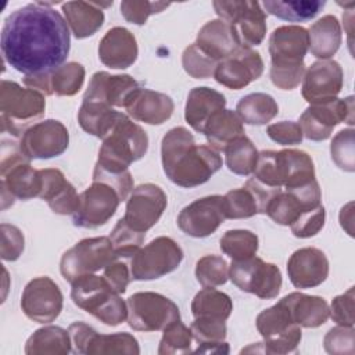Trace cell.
Returning a JSON list of instances; mask_svg holds the SVG:
<instances>
[{
  "mask_svg": "<svg viewBox=\"0 0 355 355\" xmlns=\"http://www.w3.org/2000/svg\"><path fill=\"white\" fill-rule=\"evenodd\" d=\"M4 61L25 75L47 73L61 67L71 49L68 24L44 3H31L14 10L0 35Z\"/></svg>",
  "mask_w": 355,
  "mask_h": 355,
  "instance_id": "6da1fadb",
  "label": "cell"
},
{
  "mask_svg": "<svg viewBox=\"0 0 355 355\" xmlns=\"http://www.w3.org/2000/svg\"><path fill=\"white\" fill-rule=\"evenodd\" d=\"M161 162L166 178L180 187L204 184L222 168L219 151L209 144H197L183 126L169 129L161 141Z\"/></svg>",
  "mask_w": 355,
  "mask_h": 355,
  "instance_id": "7a4b0ae2",
  "label": "cell"
},
{
  "mask_svg": "<svg viewBox=\"0 0 355 355\" xmlns=\"http://www.w3.org/2000/svg\"><path fill=\"white\" fill-rule=\"evenodd\" d=\"M309 49L308 29L300 25L276 28L269 37L272 83L282 90L295 89L305 73L304 58Z\"/></svg>",
  "mask_w": 355,
  "mask_h": 355,
  "instance_id": "3957f363",
  "label": "cell"
},
{
  "mask_svg": "<svg viewBox=\"0 0 355 355\" xmlns=\"http://www.w3.org/2000/svg\"><path fill=\"white\" fill-rule=\"evenodd\" d=\"M252 173L258 182L277 189L298 187L316 179L311 155L295 148L261 151Z\"/></svg>",
  "mask_w": 355,
  "mask_h": 355,
  "instance_id": "277c9868",
  "label": "cell"
},
{
  "mask_svg": "<svg viewBox=\"0 0 355 355\" xmlns=\"http://www.w3.org/2000/svg\"><path fill=\"white\" fill-rule=\"evenodd\" d=\"M147 148L148 136L146 130L123 114L103 139L94 168L111 173L126 172L132 162L146 155Z\"/></svg>",
  "mask_w": 355,
  "mask_h": 355,
  "instance_id": "5b68a950",
  "label": "cell"
},
{
  "mask_svg": "<svg viewBox=\"0 0 355 355\" xmlns=\"http://www.w3.org/2000/svg\"><path fill=\"white\" fill-rule=\"evenodd\" d=\"M71 288L73 304L107 326H118L128 318V305L103 276L83 275Z\"/></svg>",
  "mask_w": 355,
  "mask_h": 355,
  "instance_id": "8992f818",
  "label": "cell"
},
{
  "mask_svg": "<svg viewBox=\"0 0 355 355\" xmlns=\"http://www.w3.org/2000/svg\"><path fill=\"white\" fill-rule=\"evenodd\" d=\"M46 110L44 94L17 82L3 79L0 86L1 130L11 137H21L29 123L42 118Z\"/></svg>",
  "mask_w": 355,
  "mask_h": 355,
  "instance_id": "52a82bcc",
  "label": "cell"
},
{
  "mask_svg": "<svg viewBox=\"0 0 355 355\" xmlns=\"http://www.w3.org/2000/svg\"><path fill=\"white\" fill-rule=\"evenodd\" d=\"M215 12L230 26L232 35L240 47H252L262 43L266 35V12L258 1L216 0Z\"/></svg>",
  "mask_w": 355,
  "mask_h": 355,
  "instance_id": "ba28073f",
  "label": "cell"
},
{
  "mask_svg": "<svg viewBox=\"0 0 355 355\" xmlns=\"http://www.w3.org/2000/svg\"><path fill=\"white\" fill-rule=\"evenodd\" d=\"M183 261L182 247L171 237L159 236L129 259L133 280H154L176 270Z\"/></svg>",
  "mask_w": 355,
  "mask_h": 355,
  "instance_id": "9c48e42d",
  "label": "cell"
},
{
  "mask_svg": "<svg viewBox=\"0 0 355 355\" xmlns=\"http://www.w3.org/2000/svg\"><path fill=\"white\" fill-rule=\"evenodd\" d=\"M128 324L136 331L164 330L180 319L179 306L168 297L154 291L132 294L128 301Z\"/></svg>",
  "mask_w": 355,
  "mask_h": 355,
  "instance_id": "30bf717a",
  "label": "cell"
},
{
  "mask_svg": "<svg viewBox=\"0 0 355 355\" xmlns=\"http://www.w3.org/2000/svg\"><path fill=\"white\" fill-rule=\"evenodd\" d=\"M115 258L110 237L83 239L62 254L60 272L67 282L72 283L83 275H92L104 269Z\"/></svg>",
  "mask_w": 355,
  "mask_h": 355,
  "instance_id": "8fae6325",
  "label": "cell"
},
{
  "mask_svg": "<svg viewBox=\"0 0 355 355\" xmlns=\"http://www.w3.org/2000/svg\"><path fill=\"white\" fill-rule=\"evenodd\" d=\"M255 324L263 338V343H261L263 345V352H297V347L302 337L301 327L293 322L287 308L280 301L258 313Z\"/></svg>",
  "mask_w": 355,
  "mask_h": 355,
  "instance_id": "7c38bea8",
  "label": "cell"
},
{
  "mask_svg": "<svg viewBox=\"0 0 355 355\" xmlns=\"http://www.w3.org/2000/svg\"><path fill=\"white\" fill-rule=\"evenodd\" d=\"M229 279L241 291L255 294L262 300L276 298L282 288L280 269L255 255L243 261H232Z\"/></svg>",
  "mask_w": 355,
  "mask_h": 355,
  "instance_id": "4fadbf2b",
  "label": "cell"
},
{
  "mask_svg": "<svg viewBox=\"0 0 355 355\" xmlns=\"http://www.w3.org/2000/svg\"><path fill=\"white\" fill-rule=\"evenodd\" d=\"M354 125V97L333 98L324 103L311 104L300 116L298 125L302 135L312 141H323L330 137L338 123Z\"/></svg>",
  "mask_w": 355,
  "mask_h": 355,
  "instance_id": "5bb4252c",
  "label": "cell"
},
{
  "mask_svg": "<svg viewBox=\"0 0 355 355\" xmlns=\"http://www.w3.org/2000/svg\"><path fill=\"white\" fill-rule=\"evenodd\" d=\"M121 202L118 191L111 184L93 180V183L79 194L72 222L76 227H100L114 216Z\"/></svg>",
  "mask_w": 355,
  "mask_h": 355,
  "instance_id": "9a60e30c",
  "label": "cell"
},
{
  "mask_svg": "<svg viewBox=\"0 0 355 355\" xmlns=\"http://www.w3.org/2000/svg\"><path fill=\"white\" fill-rule=\"evenodd\" d=\"M68 333L75 354L86 355H110V354H140V347L136 337L126 331L100 334L93 327L83 322L69 324Z\"/></svg>",
  "mask_w": 355,
  "mask_h": 355,
  "instance_id": "2e32d148",
  "label": "cell"
},
{
  "mask_svg": "<svg viewBox=\"0 0 355 355\" xmlns=\"http://www.w3.org/2000/svg\"><path fill=\"white\" fill-rule=\"evenodd\" d=\"M69 146V133L57 119H44L26 128L19 137L21 151L29 159H49L61 155Z\"/></svg>",
  "mask_w": 355,
  "mask_h": 355,
  "instance_id": "e0dca14e",
  "label": "cell"
},
{
  "mask_svg": "<svg viewBox=\"0 0 355 355\" xmlns=\"http://www.w3.org/2000/svg\"><path fill=\"white\" fill-rule=\"evenodd\" d=\"M168 204L165 191L154 183L135 187L126 201L123 220L136 232L146 233L162 216Z\"/></svg>",
  "mask_w": 355,
  "mask_h": 355,
  "instance_id": "ac0fdd59",
  "label": "cell"
},
{
  "mask_svg": "<svg viewBox=\"0 0 355 355\" xmlns=\"http://www.w3.org/2000/svg\"><path fill=\"white\" fill-rule=\"evenodd\" d=\"M64 297L58 284L49 276L32 279L21 295L22 312L36 323H51L62 311Z\"/></svg>",
  "mask_w": 355,
  "mask_h": 355,
  "instance_id": "d6986e66",
  "label": "cell"
},
{
  "mask_svg": "<svg viewBox=\"0 0 355 355\" xmlns=\"http://www.w3.org/2000/svg\"><path fill=\"white\" fill-rule=\"evenodd\" d=\"M322 205V191L316 179L312 182L280 190L268 205L266 215L282 226H291L298 216L309 209Z\"/></svg>",
  "mask_w": 355,
  "mask_h": 355,
  "instance_id": "ffe728a7",
  "label": "cell"
},
{
  "mask_svg": "<svg viewBox=\"0 0 355 355\" xmlns=\"http://www.w3.org/2000/svg\"><path fill=\"white\" fill-rule=\"evenodd\" d=\"M223 196H207L186 205L178 215L179 229L191 237H207L225 222Z\"/></svg>",
  "mask_w": 355,
  "mask_h": 355,
  "instance_id": "44dd1931",
  "label": "cell"
},
{
  "mask_svg": "<svg viewBox=\"0 0 355 355\" xmlns=\"http://www.w3.org/2000/svg\"><path fill=\"white\" fill-rule=\"evenodd\" d=\"M263 73L261 54L250 47H239L229 57L219 61L214 72L215 80L232 90H240Z\"/></svg>",
  "mask_w": 355,
  "mask_h": 355,
  "instance_id": "7402d4cb",
  "label": "cell"
},
{
  "mask_svg": "<svg viewBox=\"0 0 355 355\" xmlns=\"http://www.w3.org/2000/svg\"><path fill=\"white\" fill-rule=\"evenodd\" d=\"M343 83V68L337 61L318 60L305 69L301 94L309 104L324 103L338 96Z\"/></svg>",
  "mask_w": 355,
  "mask_h": 355,
  "instance_id": "603a6c76",
  "label": "cell"
},
{
  "mask_svg": "<svg viewBox=\"0 0 355 355\" xmlns=\"http://www.w3.org/2000/svg\"><path fill=\"white\" fill-rule=\"evenodd\" d=\"M140 87V83L130 75H111L98 71L92 75L82 100L103 103L112 108H125Z\"/></svg>",
  "mask_w": 355,
  "mask_h": 355,
  "instance_id": "cb8c5ba5",
  "label": "cell"
},
{
  "mask_svg": "<svg viewBox=\"0 0 355 355\" xmlns=\"http://www.w3.org/2000/svg\"><path fill=\"white\" fill-rule=\"evenodd\" d=\"M287 275L295 288L316 287L329 276V259L316 247L300 248L287 261Z\"/></svg>",
  "mask_w": 355,
  "mask_h": 355,
  "instance_id": "d4e9b609",
  "label": "cell"
},
{
  "mask_svg": "<svg viewBox=\"0 0 355 355\" xmlns=\"http://www.w3.org/2000/svg\"><path fill=\"white\" fill-rule=\"evenodd\" d=\"M42 184L40 169H33L31 162H22L1 172V208L6 209L15 200L39 197Z\"/></svg>",
  "mask_w": 355,
  "mask_h": 355,
  "instance_id": "484cf974",
  "label": "cell"
},
{
  "mask_svg": "<svg viewBox=\"0 0 355 355\" xmlns=\"http://www.w3.org/2000/svg\"><path fill=\"white\" fill-rule=\"evenodd\" d=\"M98 58L111 69H125L137 60L139 49L135 35L123 28L114 26L105 32L98 43Z\"/></svg>",
  "mask_w": 355,
  "mask_h": 355,
  "instance_id": "4316f807",
  "label": "cell"
},
{
  "mask_svg": "<svg viewBox=\"0 0 355 355\" xmlns=\"http://www.w3.org/2000/svg\"><path fill=\"white\" fill-rule=\"evenodd\" d=\"M129 116L148 125H162L175 110L173 100L165 93L140 87L125 107Z\"/></svg>",
  "mask_w": 355,
  "mask_h": 355,
  "instance_id": "83f0119b",
  "label": "cell"
},
{
  "mask_svg": "<svg viewBox=\"0 0 355 355\" xmlns=\"http://www.w3.org/2000/svg\"><path fill=\"white\" fill-rule=\"evenodd\" d=\"M40 173L43 184L39 197L49 204L54 214L73 215L79 200L73 184L57 168L40 169Z\"/></svg>",
  "mask_w": 355,
  "mask_h": 355,
  "instance_id": "f1b7e54d",
  "label": "cell"
},
{
  "mask_svg": "<svg viewBox=\"0 0 355 355\" xmlns=\"http://www.w3.org/2000/svg\"><path fill=\"white\" fill-rule=\"evenodd\" d=\"M280 302L287 308L291 319L300 327L315 329L329 319V305L319 295H308L300 291L284 295Z\"/></svg>",
  "mask_w": 355,
  "mask_h": 355,
  "instance_id": "f546056e",
  "label": "cell"
},
{
  "mask_svg": "<svg viewBox=\"0 0 355 355\" xmlns=\"http://www.w3.org/2000/svg\"><path fill=\"white\" fill-rule=\"evenodd\" d=\"M226 105L225 96L211 87L200 86L189 92L186 107H184V119L197 133H202L208 119L223 110Z\"/></svg>",
  "mask_w": 355,
  "mask_h": 355,
  "instance_id": "4dcf8cb0",
  "label": "cell"
},
{
  "mask_svg": "<svg viewBox=\"0 0 355 355\" xmlns=\"http://www.w3.org/2000/svg\"><path fill=\"white\" fill-rule=\"evenodd\" d=\"M196 46L209 58L219 62L229 57L240 46L236 43L226 21L211 19L197 33Z\"/></svg>",
  "mask_w": 355,
  "mask_h": 355,
  "instance_id": "1f68e13d",
  "label": "cell"
},
{
  "mask_svg": "<svg viewBox=\"0 0 355 355\" xmlns=\"http://www.w3.org/2000/svg\"><path fill=\"white\" fill-rule=\"evenodd\" d=\"M112 3L100 4L93 1H67L62 4L65 21L69 25L76 39L93 36L104 24L103 6L107 7Z\"/></svg>",
  "mask_w": 355,
  "mask_h": 355,
  "instance_id": "d6a6232c",
  "label": "cell"
},
{
  "mask_svg": "<svg viewBox=\"0 0 355 355\" xmlns=\"http://www.w3.org/2000/svg\"><path fill=\"white\" fill-rule=\"evenodd\" d=\"M309 51L319 60H330L341 44V26L338 19L331 15H323L308 29Z\"/></svg>",
  "mask_w": 355,
  "mask_h": 355,
  "instance_id": "836d02e7",
  "label": "cell"
},
{
  "mask_svg": "<svg viewBox=\"0 0 355 355\" xmlns=\"http://www.w3.org/2000/svg\"><path fill=\"white\" fill-rule=\"evenodd\" d=\"M202 135L208 144L216 151H223L237 137L245 135L244 126L236 111L219 110L215 112L204 126Z\"/></svg>",
  "mask_w": 355,
  "mask_h": 355,
  "instance_id": "e575fe53",
  "label": "cell"
},
{
  "mask_svg": "<svg viewBox=\"0 0 355 355\" xmlns=\"http://www.w3.org/2000/svg\"><path fill=\"white\" fill-rule=\"evenodd\" d=\"M193 340L198 347L194 354H229V344L226 338V320L218 318H194L190 324Z\"/></svg>",
  "mask_w": 355,
  "mask_h": 355,
  "instance_id": "d590c367",
  "label": "cell"
},
{
  "mask_svg": "<svg viewBox=\"0 0 355 355\" xmlns=\"http://www.w3.org/2000/svg\"><path fill=\"white\" fill-rule=\"evenodd\" d=\"M122 115L123 112H119L107 104L97 101H82L78 111V122L86 133L104 139Z\"/></svg>",
  "mask_w": 355,
  "mask_h": 355,
  "instance_id": "8d00e7d4",
  "label": "cell"
},
{
  "mask_svg": "<svg viewBox=\"0 0 355 355\" xmlns=\"http://www.w3.org/2000/svg\"><path fill=\"white\" fill-rule=\"evenodd\" d=\"M72 351L68 330L60 326H44L33 331L25 343L26 355H67Z\"/></svg>",
  "mask_w": 355,
  "mask_h": 355,
  "instance_id": "74e56055",
  "label": "cell"
},
{
  "mask_svg": "<svg viewBox=\"0 0 355 355\" xmlns=\"http://www.w3.org/2000/svg\"><path fill=\"white\" fill-rule=\"evenodd\" d=\"M236 114L247 125H266L279 114L276 100L266 93H250L240 98Z\"/></svg>",
  "mask_w": 355,
  "mask_h": 355,
  "instance_id": "f35d334b",
  "label": "cell"
},
{
  "mask_svg": "<svg viewBox=\"0 0 355 355\" xmlns=\"http://www.w3.org/2000/svg\"><path fill=\"white\" fill-rule=\"evenodd\" d=\"M85 73V67L76 61L62 64L54 71L47 72L49 96H75L83 86Z\"/></svg>",
  "mask_w": 355,
  "mask_h": 355,
  "instance_id": "ab89813d",
  "label": "cell"
},
{
  "mask_svg": "<svg viewBox=\"0 0 355 355\" xmlns=\"http://www.w3.org/2000/svg\"><path fill=\"white\" fill-rule=\"evenodd\" d=\"M266 12L288 22H305L315 18L326 6L324 0H301L282 1L265 0L262 3Z\"/></svg>",
  "mask_w": 355,
  "mask_h": 355,
  "instance_id": "60d3db41",
  "label": "cell"
},
{
  "mask_svg": "<svg viewBox=\"0 0 355 355\" xmlns=\"http://www.w3.org/2000/svg\"><path fill=\"white\" fill-rule=\"evenodd\" d=\"M233 311L232 298L214 287H204L191 301V313L194 318H218L227 320Z\"/></svg>",
  "mask_w": 355,
  "mask_h": 355,
  "instance_id": "b9f144b4",
  "label": "cell"
},
{
  "mask_svg": "<svg viewBox=\"0 0 355 355\" xmlns=\"http://www.w3.org/2000/svg\"><path fill=\"white\" fill-rule=\"evenodd\" d=\"M223 153L226 166L230 172L241 176H248L254 172L259 153L245 135L227 144Z\"/></svg>",
  "mask_w": 355,
  "mask_h": 355,
  "instance_id": "7bdbcfd3",
  "label": "cell"
},
{
  "mask_svg": "<svg viewBox=\"0 0 355 355\" xmlns=\"http://www.w3.org/2000/svg\"><path fill=\"white\" fill-rule=\"evenodd\" d=\"M219 247L233 261L248 259L258 251V236L245 229L227 230L220 237Z\"/></svg>",
  "mask_w": 355,
  "mask_h": 355,
  "instance_id": "ee69618b",
  "label": "cell"
},
{
  "mask_svg": "<svg viewBox=\"0 0 355 355\" xmlns=\"http://www.w3.org/2000/svg\"><path fill=\"white\" fill-rule=\"evenodd\" d=\"M193 334L189 327L183 324V322L175 320L169 326L164 329L158 354L159 355H171V354H190L193 352L191 344Z\"/></svg>",
  "mask_w": 355,
  "mask_h": 355,
  "instance_id": "f6af8a7d",
  "label": "cell"
},
{
  "mask_svg": "<svg viewBox=\"0 0 355 355\" xmlns=\"http://www.w3.org/2000/svg\"><path fill=\"white\" fill-rule=\"evenodd\" d=\"M223 207L226 219H247L259 214L258 202L245 186L229 190L223 196Z\"/></svg>",
  "mask_w": 355,
  "mask_h": 355,
  "instance_id": "bcb514c9",
  "label": "cell"
},
{
  "mask_svg": "<svg viewBox=\"0 0 355 355\" xmlns=\"http://www.w3.org/2000/svg\"><path fill=\"white\" fill-rule=\"evenodd\" d=\"M196 279L202 287L222 286L229 279V265L218 255H204L196 263Z\"/></svg>",
  "mask_w": 355,
  "mask_h": 355,
  "instance_id": "7dc6e473",
  "label": "cell"
},
{
  "mask_svg": "<svg viewBox=\"0 0 355 355\" xmlns=\"http://www.w3.org/2000/svg\"><path fill=\"white\" fill-rule=\"evenodd\" d=\"M144 237H146V233H140L129 227L123 220V218H121L116 222L115 227L110 234V240L115 251V255L118 258H125V259L132 258V255L141 247Z\"/></svg>",
  "mask_w": 355,
  "mask_h": 355,
  "instance_id": "c3c4849f",
  "label": "cell"
},
{
  "mask_svg": "<svg viewBox=\"0 0 355 355\" xmlns=\"http://www.w3.org/2000/svg\"><path fill=\"white\" fill-rule=\"evenodd\" d=\"M354 133L352 128L343 129L333 137L330 143V154L333 162L345 172L355 171V150H354Z\"/></svg>",
  "mask_w": 355,
  "mask_h": 355,
  "instance_id": "681fc988",
  "label": "cell"
},
{
  "mask_svg": "<svg viewBox=\"0 0 355 355\" xmlns=\"http://www.w3.org/2000/svg\"><path fill=\"white\" fill-rule=\"evenodd\" d=\"M182 65L187 75L194 79H207L214 76L218 62L205 55L196 43L189 44L182 54Z\"/></svg>",
  "mask_w": 355,
  "mask_h": 355,
  "instance_id": "f907efd6",
  "label": "cell"
},
{
  "mask_svg": "<svg viewBox=\"0 0 355 355\" xmlns=\"http://www.w3.org/2000/svg\"><path fill=\"white\" fill-rule=\"evenodd\" d=\"M169 6H171L169 3H164V1L125 0L121 3V14L130 24L144 25L150 15L161 12Z\"/></svg>",
  "mask_w": 355,
  "mask_h": 355,
  "instance_id": "816d5d0a",
  "label": "cell"
},
{
  "mask_svg": "<svg viewBox=\"0 0 355 355\" xmlns=\"http://www.w3.org/2000/svg\"><path fill=\"white\" fill-rule=\"evenodd\" d=\"M326 352L333 355H352L355 352V330L349 326H337L330 329L324 338Z\"/></svg>",
  "mask_w": 355,
  "mask_h": 355,
  "instance_id": "f5cc1de1",
  "label": "cell"
},
{
  "mask_svg": "<svg viewBox=\"0 0 355 355\" xmlns=\"http://www.w3.org/2000/svg\"><path fill=\"white\" fill-rule=\"evenodd\" d=\"M326 220V211L323 205L302 212L298 219L290 226L291 233L300 239H308L318 234Z\"/></svg>",
  "mask_w": 355,
  "mask_h": 355,
  "instance_id": "db71d44e",
  "label": "cell"
},
{
  "mask_svg": "<svg viewBox=\"0 0 355 355\" xmlns=\"http://www.w3.org/2000/svg\"><path fill=\"white\" fill-rule=\"evenodd\" d=\"M354 300L355 290L349 287L345 293L333 298L331 305L329 308V316L340 326L354 327Z\"/></svg>",
  "mask_w": 355,
  "mask_h": 355,
  "instance_id": "11a10c76",
  "label": "cell"
},
{
  "mask_svg": "<svg viewBox=\"0 0 355 355\" xmlns=\"http://www.w3.org/2000/svg\"><path fill=\"white\" fill-rule=\"evenodd\" d=\"M128 261L129 259L116 257L103 269V277L110 284V287L118 294H123L132 280Z\"/></svg>",
  "mask_w": 355,
  "mask_h": 355,
  "instance_id": "9f6ffc18",
  "label": "cell"
},
{
  "mask_svg": "<svg viewBox=\"0 0 355 355\" xmlns=\"http://www.w3.org/2000/svg\"><path fill=\"white\" fill-rule=\"evenodd\" d=\"M266 135L270 140L282 146H295L300 144L304 139L298 122L294 121H280L272 123L266 128Z\"/></svg>",
  "mask_w": 355,
  "mask_h": 355,
  "instance_id": "6f0895ef",
  "label": "cell"
},
{
  "mask_svg": "<svg viewBox=\"0 0 355 355\" xmlns=\"http://www.w3.org/2000/svg\"><path fill=\"white\" fill-rule=\"evenodd\" d=\"M25 239L22 232L10 223H1V258L3 261H17L24 251Z\"/></svg>",
  "mask_w": 355,
  "mask_h": 355,
  "instance_id": "680465c9",
  "label": "cell"
},
{
  "mask_svg": "<svg viewBox=\"0 0 355 355\" xmlns=\"http://www.w3.org/2000/svg\"><path fill=\"white\" fill-rule=\"evenodd\" d=\"M92 179L111 184L118 191L121 201L126 200L129 197L130 191L133 190V178L129 171L121 172V173H111V172H105V171L94 168Z\"/></svg>",
  "mask_w": 355,
  "mask_h": 355,
  "instance_id": "91938a15",
  "label": "cell"
}]
</instances>
